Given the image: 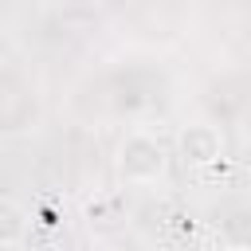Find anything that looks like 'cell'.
<instances>
[{
	"label": "cell",
	"instance_id": "2",
	"mask_svg": "<svg viewBox=\"0 0 251 251\" xmlns=\"http://www.w3.org/2000/svg\"><path fill=\"white\" fill-rule=\"evenodd\" d=\"M176 153L192 173H204V169L224 161V133L208 122H188L176 133Z\"/></svg>",
	"mask_w": 251,
	"mask_h": 251
},
{
	"label": "cell",
	"instance_id": "5",
	"mask_svg": "<svg viewBox=\"0 0 251 251\" xmlns=\"http://www.w3.org/2000/svg\"><path fill=\"white\" fill-rule=\"evenodd\" d=\"M86 224H90L94 235H110V231H118V227H122V204H118V196L98 192L94 200H86Z\"/></svg>",
	"mask_w": 251,
	"mask_h": 251
},
{
	"label": "cell",
	"instance_id": "3",
	"mask_svg": "<svg viewBox=\"0 0 251 251\" xmlns=\"http://www.w3.org/2000/svg\"><path fill=\"white\" fill-rule=\"evenodd\" d=\"M27 227H31V216L24 212V204L12 200V196H4L0 200V247L16 251L24 243V235H27Z\"/></svg>",
	"mask_w": 251,
	"mask_h": 251
},
{
	"label": "cell",
	"instance_id": "4",
	"mask_svg": "<svg viewBox=\"0 0 251 251\" xmlns=\"http://www.w3.org/2000/svg\"><path fill=\"white\" fill-rule=\"evenodd\" d=\"M220 247L224 251H251V208H231L220 220Z\"/></svg>",
	"mask_w": 251,
	"mask_h": 251
},
{
	"label": "cell",
	"instance_id": "1",
	"mask_svg": "<svg viewBox=\"0 0 251 251\" xmlns=\"http://www.w3.org/2000/svg\"><path fill=\"white\" fill-rule=\"evenodd\" d=\"M114 169H118V180L122 184H129V188H153L169 173V153H165V145L153 133L133 129V133L122 137L118 157H114Z\"/></svg>",
	"mask_w": 251,
	"mask_h": 251
},
{
	"label": "cell",
	"instance_id": "6",
	"mask_svg": "<svg viewBox=\"0 0 251 251\" xmlns=\"http://www.w3.org/2000/svg\"><path fill=\"white\" fill-rule=\"evenodd\" d=\"M243 137H247V149H251V118H247V126H243Z\"/></svg>",
	"mask_w": 251,
	"mask_h": 251
}]
</instances>
